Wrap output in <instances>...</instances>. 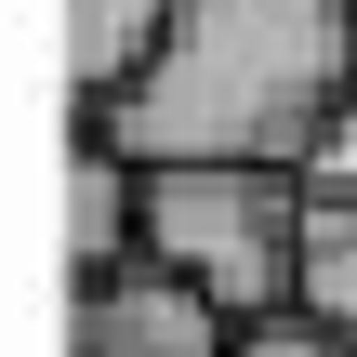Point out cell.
<instances>
[{
  "label": "cell",
  "mask_w": 357,
  "mask_h": 357,
  "mask_svg": "<svg viewBox=\"0 0 357 357\" xmlns=\"http://www.w3.org/2000/svg\"><path fill=\"white\" fill-rule=\"evenodd\" d=\"M357 93V0H172L159 66L106 106V132L172 159H305V132Z\"/></svg>",
  "instance_id": "6da1fadb"
},
{
  "label": "cell",
  "mask_w": 357,
  "mask_h": 357,
  "mask_svg": "<svg viewBox=\"0 0 357 357\" xmlns=\"http://www.w3.org/2000/svg\"><path fill=\"white\" fill-rule=\"evenodd\" d=\"M225 357H357V344L331 331V318H318V305H305V291H291V305L238 318V344H225Z\"/></svg>",
  "instance_id": "52a82bcc"
},
{
  "label": "cell",
  "mask_w": 357,
  "mask_h": 357,
  "mask_svg": "<svg viewBox=\"0 0 357 357\" xmlns=\"http://www.w3.org/2000/svg\"><path fill=\"white\" fill-rule=\"evenodd\" d=\"M238 318L199 305L185 278L159 265H119V278H79V357H225Z\"/></svg>",
  "instance_id": "3957f363"
},
{
  "label": "cell",
  "mask_w": 357,
  "mask_h": 357,
  "mask_svg": "<svg viewBox=\"0 0 357 357\" xmlns=\"http://www.w3.org/2000/svg\"><path fill=\"white\" fill-rule=\"evenodd\" d=\"M146 265L225 318L305 291V172L291 159H172L146 172Z\"/></svg>",
  "instance_id": "7a4b0ae2"
},
{
  "label": "cell",
  "mask_w": 357,
  "mask_h": 357,
  "mask_svg": "<svg viewBox=\"0 0 357 357\" xmlns=\"http://www.w3.org/2000/svg\"><path fill=\"white\" fill-rule=\"evenodd\" d=\"M66 265H79V278L146 265V159H132L106 119H79V146H66Z\"/></svg>",
  "instance_id": "277c9868"
},
{
  "label": "cell",
  "mask_w": 357,
  "mask_h": 357,
  "mask_svg": "<svg viewBox=\"0 0 357 357\" xmlns=\"http://www.w3.org/2000/svg\"><path fill=\"white\" fill-rule=\"evenodd\" d=\"M291 172H305V199H357V93L305 132V159H291Z\"/></svg>",
  "instance_id": "ba28073f"
},
{
  "label": "cell",
  "mask_w": 357,
  "mask_h": 357,
  "mask_svg": "<svg viewBox=\"0 0 357 357\" xmlns=\"http://www.w3.org/2000/svg\"><path fill=\"white\" fill-rule=\"evenodd\" d=\"M159 40H172V0H66V93H79V119H106L159 66Z\"/></svg>",
  "instance_id": "5b68a950"
},
{
  "label": "cell",
  "mask_w": 357,
  "mask_h": 357,
  "mask_svg": "<svg viewBox=\"0 0 357 357\" xmlns=\"http://www.w3.org/2000/svg\"><path fill=\"white\" fill-rule=\"evenodd\" d=\"M305 305L357 344V199H305Z\"/></svg>",
  "instance_id": "8992f818"
}]
</instances>
